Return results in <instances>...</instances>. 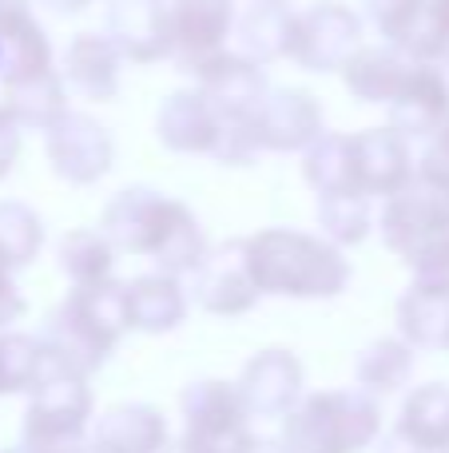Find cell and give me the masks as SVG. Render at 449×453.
Returning <instances> with one entry per match:
<instances>
[{
    "instance_id": "1",
    "label": "cell",
    "mask_w": 449,
    "mask_h": 453,
    "mask_svg": "<svg viewBox=\"0 0 449 453\" xmlns=\"http://www.w3.org/2000/svg\"><path fill=\"white\" fill-rule=\"evenodd\" d=\"M103 239L116 255L151 258L167 274H191L207 255V234L195 211L156 188H124L108 199L100 215Z\"/></svg>"
},
{
    "instance_id": "2",
    "label": "cell",
    "mask_w": 449,
    "mask_h": 453,
    "mask_svg": "<svg viewBox=\"0 0 449 453\" xmlns=\"http://www.w3.org/2000/svg\"><path fill=\"white\" fill-rule=\"evenodd\" d=\"M247 271L270 298H339L350 287V258L331 239L294 226H263L243 239Z\"/></svg>"
},
{
    "instance_id": "3",
    "label": "cell",
    "mask_w": 449,
    "mask_h": 453,
    "mask_svg": "<svg viewBox=\"0 0 449 453\" xmlns=\"http://www.w3.org/2000/svg\"><path fill=\"white\" fill-rule=\"evenodd\" d=\"M127 330L132 326H127L124 282L108 279L100 287H72L40 330L48 374L60 370V374L92 378L116 354Z\"/></svg>"
},
{
    "instance_id": "4",
    "label": "cell",
    "mask_w": 449,
    "mask_h": 453,
    "mask_svg": "<svg viewBox=\"0 0 449 453\" xmlns=\"http://www.w3.org/2000/svg\"><path fill=\"white\" fill-rule=\"evenodd\" d=\"M283 422V446L291 453H362L382 438L378 398L358 386L302 394Z\"/></svg>"
},
{
    "instance_id": "5",
    "label": "cell",
    "mask_w": 449,
    "mask_h": 453,
    "mask_svg": "<svg viewBox=\"0 0 449 453\" xmlns=\"http://www.w3.org/2000/svg\"><path fill=\"white\" fill-rule=\"evenodd\" d=\"M92 418H95V398L88 378L60 374V370L44 374L28 390L20 446L28 453H84Z\"/></svg>"
},
{
    "instance_id": "6",
    "label": "cell",
    "mask_w": 449,
    "mask_h": 453,
    "mask_svg": "<svg viewBox=\"0 0 449 453\" xmlns=\"http://www.w3.org/2000/svg\"><path fill=\"white\" fill-rule=\"evenodd\" d=\"M179 418V446L187 453H247L259 438L239 402L235 382H223V378H199L183 386Z\"/></svg>"
},
{
    "instance_id": "7",
    "label": "cell",
    "mask_w": 449,
    "mask_h": 453,
    "mask_svg": "<svg viewBox=\"0 0 449 453\" xmlns=\"http://www.w3.org/2000/svg\"><path fill=\"white\" fill-rule=\"evenodd\" d=\"M366 20L342 0H318V4L294 12V36H291V56L302 72L315 76H331L342 72V64L362 48Z\"/></svg>"
},
{
    "instance_id": "8",
    "label": "cell",
    "mask_w": 449,
    "mask_h": 453,
    "mask_svg": "<svg viewBox=\"0 0 449 453\" xmlns=\"http://www.w3.org/2000/svg\"><path fill=\"white\" fill-rule=\"evenodd\" d=\"M44 156L56 180L72 188H92L116 164V140L95 116L68 108L44 132Z\"/></svg>"
},
{
    "instance_id": "9",
    "label": "cell",
    "mask_w": 449,
    "mask_h": 453,
    "mask_svg": "<svg viewBox=\"0 0 449 453\" xmlns=\"http://www.w3.org/2000/svg\"><path fill=\"white\" fill-rule=\"evenodd\" d=\"M187 76H195V92L215 108L219 124L251 127L255 111H259V104L267 100V92H270L267 68L247 60V56H239L235 48H223V52L207 56Z\"/></svg>"
},
{
    "instance_id": "10",
    "label": "cell",
    "mask_w": 449,
    "mask_h": 453,
    "mask_svg": "<svg viewBox=\"0 0 449 453\" xmlns=\"http://www.w3.org/2000/svg\"><path fill=\"white\" fill-rule=\"evenodd\" d=\"M374 226H378L386 250H394L406 263L414 250H422L426 242L449 234V196L414 175L402 191L382 199V211L374 219Z\"/></svg>"
},
{
    "instance_id": "11",
    "label": "cell",
    "mask_w": 449,
    "mask_h": 453,
    "mask_svg": "<svg viewBox=\"0 0 449 453\" xmlns=\"http://www.w3.org/2000/svg\"><path fill=\"white\" fill-rule=\"evenodd\" d=\"M187 298H195L199 311L215 314V319H243L259 306V290L247 271L243 239H227L219 247H207L203 263L191 271Z\"/></svg>"
},
{
    "instance_id": "12",
    "label": "cell",
    "mask_w": 449,
    "mask_h": 453,
    "mask_svg": "<svg viewBox=\"0 0 449 453\" xmlns=\"http://www.w3.org/2000/svg\"><path fill=\"white\" fill-rule=\"evenodd\" d=\"M307 386V370H302L299 354L283 350V346H267V350L251 354L235 378L239 402H243L247 418L259 422H275L294 410Z\"/></svg>"
},
{
    "instance_id": "13",
    "label": "cell",
    "mask_w": 449,
    "mask_h": 453,
    "mask_svg": "<svg viewBox=\"0 0 449 453\" xmlns=\"http://www.w3.org/2000/svg\"><path fill=\"white\" fill-rule=\"evenodd\" d=\"M255 143L259 151H275V156H291V151H307L318 135L326 132L323 104L307 88H270L267 100L255 111Z\"/></svg>"
},
{
    "instance_id": "14",
    "label": "cell",
    "mask_w": 449,
    "mask_h": 453,
    "mask_svg": "<svg viewBox=\"0 0 449 453\" xmlns=\"http://www.w3.org/2000/svg\"><path fill=\"white\" fill-rule=\"evenodd\" d=\"M235 12V0H167L171 60L179 64V72L199 68L207 56L227 48Z\"/></svg>"
},
{
    "instance_id": "15",
    "label": "cell",
    "mask_w": 449,
    "mask_h": 453,
    "mask_svg": "<svg viewBox=\"0 0 449 453\" xmlns=\"http://www.w3.org/2000/svg\"><path fill=\"white\" fill-rule=\"evenodd\" d=\"M350 151H354V180L362 199H390L414 180V148L402 132L390 124L362 127L350 135Z\"/></svg>"
},
{
    "instance_id": "16",
    "label": "cell",
    "mask_w": 449,
    "mask_h": 453,
    "mask_svg": "<svg viewBox=\"0 0 449 453\" xmlns=\"http://www.w3.org/2000/svg\"><path fill=\"white\" fill-rule=\"evenodd\" d=\"M56 72V52L32 0H0V88Z\"/></svg>"
},
{
    "instance_id": "17",
    "label": "cell",
    "mask_w": 449,
    "mask_h": 453,
    "mask_svg": "<svg viewBox=\"0 0 449 453\" xmlns=\"http://www.w3.org/2000/svg\"><path fill=\"white\" fill-rule=\"evenodd\" d=\"M103 36L116 44L124 64H159L171 60V24L167 0H108Z\"/></svg>"
},
{
    "instance_id": "18",
    "label": "cell",
    "mask_w": 449,
    "mask_h": 453,
    "mask_svg": "<svg viewBox=\"0 0 449 453\" xmlns=\"http://www.w3.org/2000/svg\"><path fill=\"white\" fill-rule=\"evenodd\" d=\"M171 426L148 402H116L88 426V453H164Z\"/></svg>"
},
{
    "instance_id": "19",
    "label": "cell",
    "mask_w": 449,
    "mask_h": 453,
    "mask_svg": "<svg viewBox=\"0 0 449 453\" xmlns=\"http://www.w3.org/2000/svg\"><path fill=\"white\" fill-rule=\"evenodd\" d=\"M390 127L406 140H426L438 124L449 116V68L434 60H414L402 92L390 104Z\"/></svg>"
},
{
    "instance_id": "20",
    "label": "cell",
    "mask_w": 449,
    "mask_h": 453,
    "mask_svg": "<svg viewBox=\"0 0 449 453\" xmlns=\"http://www.w3.org/2000/svg\"><path fill=\"white\" fill-rule=\"evenodd\" d=\"M219 132V116L195 88H179L156 108V140L175 156H215Z\"/></svg>"
},
{
    "instance_id": "21",
    "label": "cell",
    "mask_w": 449,
    "mask_h": 453,
    "mask_svg": "<svg viewBox=\"0 0 449 453\" xmlns=\"http://www.w3.org/2000/svg\"><path fill=\"white\" fill-rule=\"evenodd\" d=\"M60 80L68 92L84 96V100H116L119 96V68H124V56L116 52L103 32H76L68 40L60 56Z\"/></svg>"
},
{
    "instance_id": "22",
    "label": "cell",
    "mask_w": 449,
    "mask_h": 453,
    "mask_svg": "<svg viewBox=\"0 0 449 453\" xmlns=\"http://www.w3.org/2000/svg\"><path fill=\"white\" fill-rule=\"evenodd\" d=\"M124 303H127V326L140 334H171L187 322L191 298L179 274L151 271L140 279L124 282Z\"/></svg>"
},
{
    "instance_id": "23",
    "label": "cell",
    "mask_w": 449,
    "mask_h": 453,
    "mask_svg": "<svg viewBox=\"0 0 449 453\" xmlns=\"http://www.w3.org/2000/svg\"><path fill=\"white\" fill-rule=\"evenodd\" d=\"M414 68V56L394 44H362L346 64H342V84L358 104H382L390 108L402 92L406 76Z\"/></svg>"
},
{
    "instance_id": "24",
    "label": "cell",
    "mask_w": 449,
    "mask_h": 453,
    "mask_svg": "<svg viewBox=\"0 0 449 453\" xmlns=\"http://www.w3.org/2000/svg\"><path fill=\"white\" fill-rule=\"evenodd\" d=\"M235 52L255 64H275L291 56L294 36V8L286 0H251L243 12H235Z\"/></svg>"
},
{
    "instance_id": "25",
    "label": "cell",
    "mask_w": 449,
    "mask_h": 453,
    "mask_svg": "<svg viewBox=\"0 0 449 453\" xmlns=\"http://www.w3.org/2000/svg\"><path fill=\"white\" fill-rule=\"evenodd\" d=\"M394 322H398V338L414 354L418 350L445 354L449 350V290L410 282L394 306Z\"/></svg>"
},
{
    "instance_id": "26",
    "label": "cell",
    "mask_w": 449,
    "mask_h": 453,
    "mask_svg": "<svg viewBox=\"0 0 449 453\" xmlns=\"http://www.w3.org/2000/svg\"><path fill=\"white\" fill-rule=\"evenodd\" d=\"M390 430L398 438H406L410 446L449 453V386L445 382L414 386Z\"/></svg>"
},
{
    "instance_id": "27",
    "label": "cell",
    "mask_w": 449,
    "mask_h": 453,
    "mask_svg": "<svg viewBox=\"0 0 449 453\" xmlns=\"http://www.w3.org/2000/svg\"><path fill=\"white\" fill-rule=\"evenodd\" d=\"M0 108L20 124V132H40L44 135L56 119L68 111V88L60 80V68L48 76L24 80V84L0 88Z\"/></svg>"
},
{
    "instance_id": "28",
    "label": "cell",
    "mask_w": 449,
    "mask_h": 453,
    "mask_svg": "<svg viewBox=\"0 0 449 453\" xmlns=\"http://www.w3.org/2000/svg\"><path fill=\"white\" fill-rule=\"evenodd\" d=\"M302 180L323 196H358L354 180V151H350L346 132H323L307 151H302Z\"/></svg>"
},
{
    "instance_id": "29",
    "label": "cell",
    "mask_w": 449,
    "mask_h": 453,
    "mask_svg": "<svg viewBox=\"0 0 449 453\" xmlns=\"http://www.w3.org/2000/svg\"><path fill=\"white\" fill-rule=\"evenodd\" d=\"M410 378H414V350L398 334L374 338L354 358V382L370 398H390L402 386H410Z\"/></svg>"
},
{
    "instance_id": "30",
    "label": "cell",
    "mask_w": 449,
    "mask_h": 453,
    "mask_svg": "<svg viewBox=\"0 0 449 453\" xmlns=\"http://www.w3.org/2000/svg\"><path fill=\"white\" fill-rule=\"evenodd\" d=\"M56 266L72 287H100L116 279V247L103 239L100 226H76L56 242Z\"/></svg>"
},
{
    "instance_id": "31",
    "label": "cell",
    "mask_w": 449,
    "mask_h": 453,
    "mask_svg": "<svg viewBox=\"0 0 449 453\" xmlns=\"http://www.w3.org/2000/svg\"><path fill=\"white\" fill-rule=\"evenodd\" d=\"M44 250V219L20 199H0V266L24 271Z\"/></svg>"
},
{
    "instance_id": "32",
    "label": "cell",
    "mask_w": 449,
    "mask_h": 453,
    "mask_svg": "<svg viewBox=\"0 0 449 453\" xmlns=\"http://www.w3.org/2000/svg\"><path fill=\"white\" fill-rule=\"evenodd\" d=\"M48 374L40 334L0 330V394H28Z\"/></svg>"
},
{
    "instance_id": "33",
    "label": "cell",
    "mask_w": 449,
    "mask_h": 453,
    "mask_svg": "<svg viewBox=\"0 0 449 453\" xmlns=\"http://www.w3.org/2000/svg\"><path fill=\"white\" fill-rule=\"evenodd\" d=\"M315 219L323 226V239H331L334 247H358L366 242L374 226V215H370V199L362 196H323L315 203Z\"/></svg>"
},
{
    "instance_id": "34",
    "label": "cell",
    "mask_w": 449,
    "mask_h": 453,
    "mask_svg": "<svg viewBox=\"0 0 449 453\" xmlns=\"http://www.w3.org/2000/svg\"><path fill=\"white\" fill-rule=\"evenodd\" d=\"M366 20L378 28L382 44H394L406 52V44L414 40L422 24V12H426V0H362Z\"/></svg>"
},
{
    "instance_id": "35",
    "label": "cell",
    "mask_w": 449,
    "mask_h": 453,
    "mask_svg": "<svg viewBox=\"0 0 449 453\" xmlns=\"http://www.w3.org/2000/svg\"><path fill=\"white\" fill-rule=\"evenodd\" d=\"M422 143H426V148H422L418 164H414V175H418L422 183H430V188H438V191L449 196V116Z\"/></svg>"
},
{
    "instance_id": "36",
    "label": "cell",
    "mask_w": 449,
    "mask_h": 453,
    "mask_svg": "<svg viewBox=\"0 0 449 453\" xmlns=\"http://www.w3.org/2000/svg\"><path fill=\"white\" fill-rule=\"evenodd\" d=\"M442 44H449V0H426L422 24L414 32V40L406 44V52L414 60H434Z\"/></svg>"
},
{
    "instance_id": "37",
    "label": "cell",
    "mask_w": 449,
    "mask_h": 453,
    "mask_svg": "<svg viewBox=\"0 0 449 453\" xmlns=\"http://www.w3.org/2000/svg\"><path fill=\"white\" fill-rule=\"evenodd\" d=\"M406 266H410V274H414V282H418V287L449 290V234L426 242L422 250H414V255L406 258Z\"/></svg>"
},
{
    "instance_id": "38",
    "label": "cell",
    "mask_w": 449,
    "mask_h": 453,
    "mask_svg": "<svg viewBox=\"0 0 449 453\" xmlns=\"http://www.w3.org/2000/svg\"><path fill=\"white\" fill-rule=\"evenodd\" d=\"M24 314H28V298H24V290L16 287L12 271L0 266V330H12Z\"/></svg>"
},
{
    "instance_id": "39",
    "label": "cell",
    "mask_w": 449,
    "mask_h": 453,
    "mask_svg": "<svg viewBox=\"0 0 449 453\" xmlns=\"http://www.w3.org/2000/svg\"><path fill=\"white\" fill-rule=\"evenodd\" d=\"M20 135H24L20 124H16L4 108H0V183L12 175L16 159H20Z\"/></svg>"
},
{
    "instance_id": "40",
    "label": "cell",
    "mask_w": 449,
    "mask_h": 453,
    "mask_svg": "<svg viewBox=\"0 0 449 453\" xmlns=\"http://www.w3.org/2000/svg\"><path fill=\"white\" fill-rule=\"evenodd\" d=\"M374 446H378V453H438V449H422V446H410V441H406V438H398L394 430H386V434H382L378 441H374Z\"/></svg>"
},
{
    "instance_id": "41",
    "label": "cell",
    "mask_w": 449,
    "mask_h": 453,
    "mask_svg": "<svg viewBox=\"0 0 449 453\" xmlns=\"http://www.w3.org/2000/svg\"><path fill=\"white\" fill-rule=\"evenodd\" d=\"M32 4L48 8V12H56V16H80L84 8H92L95 0H32Z\"/></svg>"
},
{
    "instance_id": "42",
    "label": "cell",
    "mask_w": 449,
    "mask_h": 453,
    "mask_svg": "<svg viewBox=\"0 0 449 453\" xmlns=\"http://www.w3.org/2000/svg\"><path fill=\"white\" fill-rule=\"evenodd\" d=\"M247 453H291L283 446V438H255V446Z\"/></svg>"
},
{
    "instance_id": "43",
    "label": "cell",
    "mask_w": 449,
    "mask_h": 453,
    "mask_svg": "<svg viewBox=\"0 0 449 453\" xmlns=\"http://www.w3.org/2000/svg\"><path fill=\"white\" fill-rule=\"evenodd\" d=\"M164 453H187V449L179 446V438H171V441H167V449H164Z\"/></svg>"
},
{
    "instance_id": "44",
    "label": "cell",
    "mask_w": 449,
    "mask_h": 453,
    "mask_svg": "<svg viewBox=\"0 0 449 453\" xmlns=\"http://www.w3.org/2000/svg\"><path fill=\"white\" fill-rule=\"evenodd\" d=\"M4 453H28V449H24V446H12V449H4Z\"/></svg>"
},
{
    "instance_id": "45",
    "label": "cell",
    "mask_w": 449,
    "mask_h": 453,
    "mask_svg": "<svg viewBox=\"0 0 449 453\" xmlns=\"http://www.w3.org/2000/svg\"><path fill=\"white\" fill-rule=\"evenodd\" d=\"M84 453H88V449H84Z\"/></svg>"
}]
</instances>
